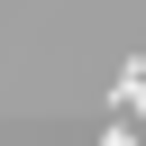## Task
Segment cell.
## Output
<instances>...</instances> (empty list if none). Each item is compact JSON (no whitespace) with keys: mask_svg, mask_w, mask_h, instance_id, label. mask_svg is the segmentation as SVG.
<instances>
[{"mask_svg":"<svg viewBox=\"0 0 146 146\" xmlns=\"http://www.w3.org/2000/svg\"><path fill=\"white\" fill-rule=\"evenodd\" d=\"M100 146H137V128H128V119H110V128H100Z\"/></svg>","mask_w":146,"mask_h":146,"instance_id":"cell-2","label":"cell"},{"mask_svg":"<svg viewBox=\"0 0 146 146\" xmlns=\"http://www.w3.org/2000/svg\"><path fill=\"white\" fill-rule=\"evenodd\" d=\"M119 110H146V64H128V73H119Z\"/></svg>","mask_w":146,"mask_h":146,"instance_id":"cell-1","label":"cell"}]
</instances>
